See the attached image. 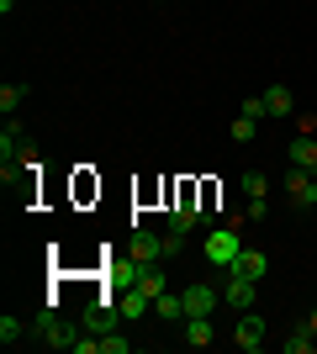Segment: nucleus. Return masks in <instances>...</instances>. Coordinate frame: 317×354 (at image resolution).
<instances>
[{
    "label": "nucleus",
    "instance_id": "f257e3e1",
    "mask_svg": "<svg viewBox=\"0 0 317 354\" xmlns=\"http://www.w3.org/2000/svg\"><path fill=\"white\" fill-rule=\"evenodd\" d=\"M206 265H217V270H233L238 265V254H243V238H238V222H222V227H211L206 233Z\"/></svg>",
    "mask_w": 317,
    "mask_h": 354
},
{
    "label": "nucleus",
    "instance_id": "f03ea898",
    "mask_svg": "<svg viewBox=\"0 0 317 354\" xmlns=\"http://www.w3.org/2000/svg\"><path fill=\"white\" fill-rule=\"evenodd\" d=\"M32 328H37V339H43L48 349H75V328L64 323L59 312H37V323H32Z\"/></svg>",
    "mask_w": 317,
    "mask_h": 354
},
{
    "label": "nucleus",
    "instance_id": "7ed1b4c3",
    "mask_svg": "<svg viewBox=\"0 0 317 354\" xmlns=\"http://www.w3.org/2000/svg\"><path fill=\"white\" fill-rule=\"evenodd\" d=\"M286 196H291V207H296V212H312L317 207V180H312V169H296V164H291Z\"/></svg>",
    "mask_w": 317,
    "mask_h": 354
},
{
    "label": "nucleus",
    "instance_id": "20e7f679",
    "mask_svg": "<svg viewBox=\"0 0 317 354\" xmlns=\"http://www.w3.org/2000/svg\"><path fill=\"white\" fill-rule=\"evenodd\" d=\"M254 296H259V281H249V275H238V270H227V286H222V301H227V307L249 312V307H254Z\"/></svg>",
    "mask_w": 317,
    "mask_h": 354
},
{
    "label": "nucleus",
    "instance_id": "39448f33",
    "mask_svg": "<svg viewBox=\"0 0 317 354\" xmlns=\"http://www.w3.org/2000/svg\"><path fill=\"white\" fill-rule=\"evenodd\" d=\"M217 301H222V291H217V286H206V281L185 286V317H211V312H217Z\"/></svg>",
    "mask_w": 317,
    "mask_h": 354
},
{
    "label": "nucleus",
    "instance_id": "423d86ee",
    "mask_svg": "<svg viewBox=\"0 0 317 354\" xmlns=\"http://www.w3.org/2000/svg\"><path fill=\"white\" fill-rule=\"evenodd\" d=\"M233 344H238L243 354L265 349V317H259V312H243V317H238V328H233Z\"/></svg>",
    "mask_w": 317,
    "mask_h": 354
},
{
    "label": "nucleus",
    "instance_id": "0eeeda50",
    "mask_svg": "<svg viewBox=\"0 0 317 354\" xmlns=\"http://www.w3.org/2000/svg\"><path fill=\"white\" fill-rule=\"evenodd\" d=\"M127 254H133V259H169V254H164V238L143 233V227H133V238H127Z\"/></svg>",
    "mask_w": 317,
    "mask_h": 354
},
{
    "label": "nucleus",
    "instance_id": "6e6552de",
    "mask_svg": "<svg viewBox=\"0 0 317 354\" xmlns=\"http://www.w3.org/2000/svg\"><path fill=\"white\" fill-rule=\"evenodd\" d=\"M117 323H122L117 307H106V301H90V307H85V333H111Z\"/></svg>",
    "mask_w": 317,
    "mask_h": 354
},
{
    "label": "nucleus",
    "instance_id": "1a4fd4ad",
    "mask_svg": "<svg viewBox=\"0 0 317 354\" xmlns=\"http://www.w3.org/2000/svg\"><path fill=\"white\" fill-rule=\"evenodd\" d=\"M286 159L296 164V169H317V138L312 133H296V138H291V148H286Z\"/></svg>",
    "mask_w": 317,
    "mask_h": 354
},
{
    "label": "nucleus",
    "instance_id": "9d476101",
    "mask_svg": "<svg viewBox=\"0 0 317 354\" xmlns=\"http://www.w3.org/2000/svg\"><path fill=\"white\" fill-rule=\"evenodd\" d=\"M137 291H148V296L169 291V281H164V265H159V259H137Z\"/></svg>",
    "mask_w": 317,
    "mask_h": 354
},
{
    "label": "nucleus",
    "instance_id": "9b49d317",
    "mask_svg": "<svg viewBox=\"0 0 317 354\" xmlns=\"http://www.w3.org/2000/svg\"><path fill=\"white\" fill-rule=\"evenodd\" d=\"M148 307H153V296H148V291H137V286H127V291L117 296V312H122V323H133V317H143Z\"/></svg>",
    "mask_w": 317,
    "mask_h": 354
},
{
    "label": "nucleus",
    "instance_id": "f8f14e48",
    "mask_svg": "<svg viewBox=\"0 0 317 354\" xmlns=\"http://www.w3.org/2000/svg\"><path fill=\"white\" fill-rule=\"evenodd\" d=\"M211 339H217L211 317H185V344H191V349H206Z\"/></svg>",
    "mask_w": 317,
    "mask_h": 354
},
{
    "label": "nucleus",
    "instance_id": "ddd939ff",
    "mask_svg": "<svg viewBox=\"0 0 317 354\" xmlns=\"http://www.w3.org/2000/svg\"><path fill=\"white\" fill-rule=\"evenodd\" d=\"M238 275H249V281H265V270H270V259H265V249H243L238 254Z\"/></svg>",
    "mask_w": 317,
    "mask_h": 354
},
{
    "label": "nucleus",
    "instance_id": "4468645a",
    "mask_svg": "<svg viewBox=\"0 0 317 354\" xmlns=\"http://www.w3.org/2000/svg\"><path fill=\"white\" fill-rule=\"evenodd\" d=\"M265 106H270V117H291V111H296L291 85H270V90H265Z\"/></svg>",
    "mask_w": 317,
    "mask_h": 354
},
{
    "label": "nucleus",
    "instance_id": "2eb2a0df",
    "mask_svg": "<svg viewBox=\"0 0 317 354\" xmlns=\"http://www.w3.org/2000/svg\"><path fill=\"white\" fill-rule=\"evenodd\" d=\"M153 312H159L164 323H185V296H169V291H159V296H153Z\"/></svg>",
    "mask_w": 317,
    "mask_h": 354
},
{
    "label": "nucleus",
    "instance_id": "dca6fc26",
    "mask_svg": "<svg viewBox=\"0 0 317 354\" xmlns=\"http://www.w3.org/2000/svg\"><path fill=\"white\" fill-rule=\"evenodd\" d=\"M312 344H317V333H312V328H291V339H286V354H307V349H312Z\"/></svg>",
    "mask_w": 317,
    "mask_h": 354
},
{
    "label": "nucleus",
    "instance_id": "f3484780",
    "mask_svg": "<svg viewBox=\"0 0 317 354\" xmlns=\"http://www.w3.org/2000/svg\"><path fill=\"white\" fill-rule=\"evenodd\" d=\"M21 101H27V85H0V111H6V117H11Z\"/></svg>",
    "mask_w": 317,
    "mask_h": 354
},
{
    "label": "nucleus",
    "instance_id": "a211bd4d",
    "mask_svg": "<svg viewBox=\"0 0 317 354\" xmlns=\"http://www.w3.org/2000/svg\"><path fill=\"white\" fill-rule=\"evenodd\" d=\"M254 133H259V122L238 111V122H233V143H254Z\"/></svg>",
    "mask_w": 317,
    "mask_h": 354
},
{
    "label": "nucleus",
    "instance_id": "6ab92c4d",
    "mask_svg": "<svg viewBox=\"0 0 317 354\" xmlns=\"http://www.w3.org/2000/svg\"><path fill=\"white\" fill-rule=\"evenodd\" d=\"M243 196H249V201L270 196V185H265V175H259V169H249V175H243Z\"/></svg>",
    "mask_w": 317,
    "mask_h": 354
},
{
    "label": "nucleus",
    "instance_id": "aec40b11",
    "mask_svg": "<svg viewBox=\"0 0 317 354\" xmlns=\"http://www.w3.org/2000/svg\"><path fill=\"white\" fill-rule=\"evenodd\" d=\"M0 344H21V323H16L11 312L0 317Z\"/></svg>",
    "mask_w": 317,
    "mask_h": 354
},
{
    "label": "nucleus",
    "instance_id": "412c9836",
    "mask_svg": "<svg viewBox=\"0 0 317 354\" xmlns=\"http://www.w3.org/2000/svg\"><path fill=\"white\" fill-rule=\"evenodd\" d=\"M243 117H254V122H265V117H270V106H265V95H249V101H243Z\"/></svg>",
    "mask_w": 317,
    "mask_h": 354
},
{
    "label": "nucleus",
    "instance_id": "4be33fe9",
    "mask_svg": "<svg viewBox=\"0 0 317 354\" xmlns=\"http://www.w3.org/2000/svg\"><path fill=\"white\" fill-rule=\"evenodd\" d=\"M265 212H270V207H265V196H259V201H249V207H243V222H265Z\"/></svg>",
    "mask_w": 317,
    "mask_h": 354
},
{
    "label": "nucleus",
    "instance_id": "5701e85b",
    "mask_svg": "<svg viewBox=\"0 0 317 354\" xmlns=\"http://www.w3.org/2000/svg\"><path fill=\"white\" fill-rule=\"evenodd\" d=\"M127 349H133V344L117 339V328H111V333H106V354H127Z\"/></svg>",
    "mask_w": 317,
    "mask_h": 354
},
{
    "label": "nucleus",
    "instance_id": "b1692460",
    "mask_svg": "<svg viewBox=\"0 0 317 354\" xmlns=\"http://www.w3.org/2000/svg\"><path fill=\"white\" fill-rule=\"evenodd\" d=\"M296 127H302V133H312V138H317V117H312V111H307V117H296Z\"/></svg>",
    "mask_w": 317,
    "mask_h": 354
},
{
    "label": "nucleus",
    "instance_id": "393cba45",
    "mask_svg": "<svg viewBox=\"0 0 317 354\" xmlns=\"http://www.w3.org/2000/svg\"><path fill=\"white\" fill-rule=\"evenodd\" d=\"M307 328H312V333H317V307H312V312H307Z\"/></svg>",
    "mask_w": 317,
    "mask_h": 354
}]
</instances>
